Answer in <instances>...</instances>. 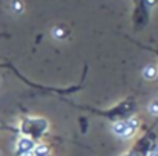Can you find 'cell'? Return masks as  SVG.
<instances>
[{
	"label": "cell",
	"instance_id": "6da1fadb",
	"mask_svg": "<svg viewBox=\"0 0 158 156\" xmlns=\"http://www.w3.org/2000/svg\"><path fill=\"white\" fill-rule=\"evenodd\" d=\"M68 104H71L72 107H77L80 110H86V112H91L94 115H98L102 118L107 119L109 122H117V121H126L132 116L137 115L138 112V104L135 97H126L124 100H121L120 103H117L115 106L109 107V109H97V107H92V106H85V104H77L72 103V101H68Z\"/></svg>",
	"mask_w": 158,
	"mask_h": 156
},
{
	"label": "cell",
	"instance_id": "7a4b0ae2",
	"mask_svg": "<svg viewBox=\"0 0 158 156\" xmlns=\"http://www.w3.org/2000/svg\"><path fill=\"white\" fill-rule=\"evenodd\" d=\"M17 130L22 136H28L37 142L48 133L49 122L43 116H23Z\"/></svg>",
	"mask_w": 158,
	"mask_h": 156
},
{
	"label": "cell",
	"instance_id": "3957f363",
	"mask_svg": "<svg viewBox=\"0 0 158 156\" xmlns=\"http://www.w3.org/2000/svg\"><path fill=\"white\" fill-rule=\"evenodd\" d=\"M154 127H155V124L149 126V127H144L143 129V135L140 138H137L134 146L123 156H148L149 155V152L157 144V133L154 132Z\"/></svg>",
	"mask_w": 158,
	"mask_h": 156
},
{
	"label": "cell",
	"instance_id": "277c9868",
	"mask_svg": "<svg viewBox=\"0 0 158 156\" xmlns=\"http://www.w3.org/2000/svg\"><path fill=\"white\" fill-rule=\"evenodd\" d=\"M157 3V0H135V11H134V25L135 29L140 31L141 28L148 26L151 8Z\"/></svg>",
	"mask_w": 158,
	"mask_h": 156
},
{
	"label": "cell",
	"instance_id": "5b68a950",
	"mask_svg": "<svg viewBox=\"0 0 158 156\" xmlns=\"http://www.w3.org/2000/svg\"><path fill=\"white\" fill-rule=\"evenodd\" d=\"M35 141H32L28 136H20L15 142V156H23L26 153H31L35 147Z\"/></svg>",
	"mask_w": 158,
	"mask_h": 156
},
{
	"label": "cell",
	"instance_id": "8992f818",
	"mask_svg": "<svg viewBox=\"0 0 158 156\" xmlns=\"http://www.w3.org/2000/svg\"><path fill=\"white\" fill-rule=\"evenodd\" d=\"M112 130H114V133H115L117 136H120V138H123V139H129V138H132V136L135 135V132L127 127L126 121H117V122H114Z\"/></svg>",
	"mask_w": 158,
	"mask_h": 156
},
{
	"label": "cell",
	"instance_id": "52a82bcc",
	"mask_svg": "<svg viewBox=\"0 0 158 156\" xmlns=\"http://www.w3.org/2000/svg\"><path fill=\"white\" fill-rule=\"evenodd\" d=\"M143 75H144V78H146V80H149V81L155 80V78L158 77V67L157 66H154V64H149L148 67H144Z\"/></svg>",
	"mask_w": 158,
	"mask_h": 156
},
{
	"label": "cell",
	"instance_id": "ba28073f",
	"mask_svg": "<svg viewBox=\"0 0 158 156\" xmlns=\"http://www.w3.org/2000/svg\"><path fill=\"white\" fill-rule=\"evenodd\" d=\"M32 155L34 156H49V147L43 142H39L35 144L34 150H32Z\"/></svg>",
	"mask_w": 158,
	"mask_h": 156
},
{
	"label": "cell",
	"instance_id": "9c48e42d",
	"mask_svg": "<svg viewBox=\"0 0 158 156\" xmlns=\"http://www.w3.org/2000/svg\"><path fill=\"white\" fill-rule=\"evenodd\" d=\"M68 34H69V31L68 29H64V28H61V26H55L52 29V35L55 38H66L68 37Z\"/></svg>",
	"mask_w": 158,
	"mask_h": 156
},
{
	"label": "cell",
	"instance_id": "30bf717a",
	"mask_svg": "<svg viewBox=\"0 0 158 156\" xmlns=\"http://www.w3.org/2000/svg\"><path fill=\"white\" fill-rule=\"evenodd\" d=\"M11 9H12L15 14L23 12V3H22V0H12V2H11Z\"/></svg>",
	"mask_w": 158,
	"mask_h": 156
},
{
	"label": "cell",
	"instance_id": "8fae6325",
	"mask_svg": "<svg viewBox=\"0 0 158 156\" xmlns=\"http://www.w3.org/2000/svg\"><path fill=\"white\" fill-rule=\"evenodd\" d=\"M149 113H151L152 116H158V100L157 98L149 104Z\"/></svg>",
	"mask_w": 158,
	"mask_h": 156
},
{
	"label": "cell",
	"instance_id": "7c38bea8",
	"mask_svg": "<svg viewBox=\"0 0 158 156\" xmlns=\"http://www.w3.org/2000/svg\"><path fill=\"white\" fill-rule=\"evenodd\" d=\"M132 43H135L137 46H140V48H143V49H146V51H151V52H154L155 55H157V58H158V48H151V46H144V45H141V43H138V42H135V40H132L131 37H127Z\"/></svg>",
	"mask_w": 158,
	"mask_h": 156
},
{
	"label": "cell",
	"instance_id": "4fadbf2b",
	"mask_svg": "<svg viewBox=\"0 0 158 156\" xmlns=\"http://www.w3.org/2000/svg\"><path fill=\"white\" fill-rule=\"evenodd\" d=\"M148 156H158V144H155V146H154V149L149 152V155H148Z\"/></svg>",
	"mask_w": 158,
	"mask_h": 156
},
{
	"label": "cell",
	"instance_id": "5bb4252c",
	"mask_svg": "<svg viewBox=\"0 0 158 156\" xmlns=\"http://www.w3.org/2000/svg\"><path fill=\"white\" fill-rule=\"evenodd\" d=\"M23 156H34V155H32V152H31V153H26V155H23Z\"/></svg>",
	"mask_w": 158,
	"mask_h": 156
},
{
	"label": "cell",
	"instance_id": "9a60e30c",
	"mask_svg": "<svg viewBox=\"0 0 158 156\" xmlns=\"http://www.w3.org/2000/svg\"><path fill=\"white\" fill-rule=\"evenodd\" d=\"M49 156H54V155H51V153H49Z\"/></svg>",
	"mask_w": 158,
	"mask_h": 156
},
{
	"label": "cell",
	"instance_id": "2e32d148",
	"mask_svg": "<svg viewBox=\"0 0 158 156\" xmlns=\"http://www.w3.org/2000/svg\"><path fill=\"white\" fill-rule=\"evenodd\" d=\"M157 100H158V95H157Z\"/></svg>",
	"mask_w": 158,
	"mask_h": 156
},
{
	"label": "cell",
	"instance_id": "e0dca14e",
	"mask_svg": "<svg viewBox=\"0 0 158 156\" xmlns=\"http://www.w3.org/2000/svg\"><path fill=\"white\" fill-rule=\"evenodd\" d=\"M0 156H2V153H0Z\"/></svg>",
	"mask_w": 158,
	"mask_h": 156
}]
</instances>
